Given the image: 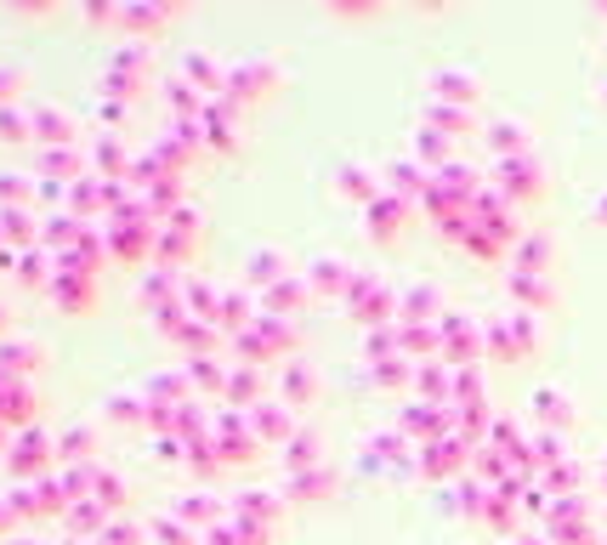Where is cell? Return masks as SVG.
I'll list each match as a JSON object with an SVG mask.
<instances>
[{"instance_id": "6da1fadb", "label": "cell", "mask_w": 607, "mask_h": 545, "mask_svg": "<svg viewBox=\"0 0 607 545\" xmlns=\"http://www.w3.org/2000/svg\"><path fill=\"white\" fill-rule=\"evenodd\" d=\"M52 460H58V432H46L40 420H35V427H23V432H12V449H7L12 483H29L40 472H52Z\"/></svg>"}, {"instance_id": "7a4b0ae2", "label": "cell", "mask_w": 607, "mask_h": 545, "mask_svg": "<svg viewBox=\"0 0 607 545\" xmlns=\"http://www.w3.org/2000/svg\"><path fill=\"white\" fill-rule=\"evenodd\" d=\"M46 295H52L63 313H80V307H91L97 279H91L86 267H74V262H58V267H52V279H46Z\"/></svg>"}, {"instance_id": "3957f363", "label": "cell", "mask_w": 607, "mask_h": 545, "mask_svg": "<svg viewBox=\"0 0 607 545\" xmlns=\"http://www.w3.org/2000/svg\"><path fill=\"white\" fill-rule=\"evenodd\" d=\"M35 177H52V182H80V177H91V148H80V142L40 148V165H35Z\"/></svg>"}, {"instance_id": "277c9868", "label": "cell", "mask_w": 607, "mask_h": 545, "mask_svg": "<svg viewBox=\"0 0 607 545\" xmlns=\"http://www.w3.org/2000/svg\"><path fill=\"white\" fill-rule=\"evenodd\" d=\"M0 420H7L12 432L35 427V386L23 376H7V369H0Z\"/></svg>"}, {"instance_id": "5b68a950", "label": "cell", "mask_w": 607, "mask_h": 545, "mask_svg": "<svg viewBox=\"0 0 607 545\" xmlns=\"http://www.w3.org/2000/svg\"><path fill=\"white\" fill-rule=\"evenodd\" d=\"M29 119H35V137L40 148H63V142H86L80 126H74V114L58 109V103H29Z\"/></svg>"}, {"instance_id": "8992f818", "label": "cell", "mask_w": 607, "mask_h": 545, "mask_svg": "<svg viewBox=\"0 0 607 545\" xmlns=\"http://www.w3.org/2000/svg\"><path fill=\"white\" fill-rule=\"evenodd\" d=\"M86 142H91V170H97V177H125V182H131V160L137 154L119 142V131H91Z\"/></svg>"}, {"instance_id": "52a82bcc", "label": "cell", "mask_w": 607, "mask_h": 545, "mask_svg": "<svg viewBox=\"0 0 607 545\" xmlns=\"http://www.w3.org/2000/svg\"><path fill=\"white\" fill-rule=\"evenodd\" d=\"M137 295H142V307H170V302H182V267H142V279H137Z\"/></svg>"}, {"instance_id": "ba28073f", "label": "cell", "mask_w": 607, "mask_h": 545, "mask_svg": "<svg viewBox=\"0 0 607 545\" xmlns=\"http://www.w3.org/2000/svg\"><path fill=\"white\" fill-rule=\"evenodd\" d=\"M211 432H216V449H222V460H244V449H250V432H244V409L222 404V409L211 415Z\"/></svg>"}, {"instance_id": "9c48e42d", "label": "cell", "mask_w": 607, "mask_h": 545, "mask_svg": "<svg viewBox=\"0 0 607 545\" xmlns=\"http://www.w3.org/2000/svg\"><path fill=\"white\" fill-rule=\"evenodd\" d=\"M170 511L182 517L188 529H199V534L222 523V506H216V494H211V489H188V494H176V500H170Z\"/></svg>"}, {"instance_id": "30bf717a", "label": "cell", "mask_w": 607, "mask_h": 545, "mask_svg": "<svg viewBox=\"0 0 607 545\" xmlns=\"http://www.w3.org/2000/svg\"><path fill=\"white\" fill-rule=\"evenodd\" d=\"M176 74H182V80H193L199 91H211V97L227 91V68H216V58L205 52V46H188V52H182V68H176Z\"/></svg>"}, {"instance_id": "8fae6325", "label": "cell", "mask_w": 607, "mask_h": 545, "mask_svg": "<svg viewBox=\"0 0 607 545\" xmlns=\"http://www.w3.org/2000/svg\"><path fill=\"white\" fill-rule=\"evenodd\" d=\"M0 239H7L12 251H29V244H40V216H35V205H0Z\"/></svg>"}, {"instance_id": "7c38bea8", "label": "cell", "mask_w": 607, "mask_h": 545, "mask_svg": "<svg viewBox=\"0 0 607 545\" xmlns=\"http://www.w3.org/2000/svg\"><path fill=\"white\" fill-rule=\"evenodd\" d=\"M142 523H148V545H199V540H205L199 529H188L170 506H165V511H148Z\"/></svg>"}, {"instance_id": "4fadbf2b", "label": "cell", "mask_w": 607, "mask_h": 545, "mask_svg": "<svg viewBox=\"0 0 607 545\" xmlns=\"http://www.w3.org/2000/svg\"><path fill=\"white\" fill-rule=\"evenodd\" d=\"M63 523H68V534H80V540L91 534V540H97V534L114 523V517H109V506L97 500V494H86V500H74V506L63 511Z\"/></svg>"}, {"instance_id": "5bb4252c", "label": "cell", "mask_w": 607, "mask_h": 545, "mask_svg": "<svg viewBox=\"0 0 607 545\" xmlns=\"http://www.w3.org/2000/svg\"><path fill=\"white\" fill-rule=\"evenodd\" d=\"M199 131H205V142L211 148H227V142H233V97H211V103H205V114H199Z\"/></svg>"}, {"instance_id": "9a60e30c", "label": "cell", "mask_w": 607, "mask_h": 545, "mask_svg": "<svg viewBox=\"0 0 607 545\" xmlns=\"http://www.w3.org/2000/svg\"><path fill=\"white\" fill-rule=\"evenodd\" d=\"M182 376H188V386H193V392H205V386H227V364H222L216 353H188Z\"/></svg>"}, {"instance_id": "2e32d148", "label": "cell", "mask_w": 607, "mask_h": 545, "mask_svg": "<svg viewBox=\"0 0 607 545\" xmlns=\"http://www.w3.org/2000/svg\"><path fill=\"white\" fill-rule=\"evenodd\" d=\"M52 267H58V256L52 251H46V244H29V251H17V279L23 284H46V279H52Z\"/></svg>"}, {"instance_id": "e0dca14e", "label": "cell", "mask_w": 607, "mask_h": 545, "mask_svg": "<svg viewBox=\"0 0 607 545\" xmlns=\"http://www.w3.org/2000/svg\"><path fill=\"white\" fill-rule=\"evenodd\" d=\"M0 369H7V376H23V381H29V369H35V341L0 335Z\"/></svg>"}, {"instance_id": "ac0fdd59", "label": "cell", "mask_w": 607, "mask_h": 545, "mask_svg": "<svg viewBox=\"0 0 607 545\" xmlns=\"http://www.w3.org/2000/svg\"><path fill=\"white\" fill-rule=\"evenodd\" d=\"M58 460H91V427H86V420H74V427H63L58 432Z\"/></svg>"}, {"instance_id": "d6986e66", "label": "cell", "mask_w": 607, "mask_h": 545, "mask_svg": "<svg viewBox=\"0 0 607 545\" xmlns=\"http://www.w3.org/2000/svg\"><path fill=\"white\" fill-rule=\"evenodd\" d=\"M35 188L29 170H0V205H35Z\"/></svg>"}, {"instance_id": "ffe728a7", "label": "cell", "mask_w": 607, "mask_h": 545, "mask_svg": "<svg viewBox=\"0 0 607 545\" xmlns=\"http://www.w3.org/2000/svg\"><path fill=\"white\" fill-rule=\"evenodd\" d=\"M97 545H148V523L142 517H114V523L97 534Z\"/></svg>"}, {"instance_id": "44dd1931", "label": "cell", "mask_w": 607, "mask_h": 545, "mask_svg": "<svg viewBox=\"0 0 607 545\" xmlns=\"http://www.w3.org/2000/svg\"><path fill=\"white\" fill-rule=\"evenodd\" d=\"M222 392H227V404H233V409H239V404H256V369H250V364H233V369H227V386H222Z\"/></svg>"}, {"instance_id": "7402d4cb", "label": "cell", "mask_w": 607, "mask_h": 545, "mask_svg": "<svg viewBox=\"0 0 607 545\" xmlns=\"http://www.w3.org/2000/svg\"><path fill=\"white\" fill-rule=\"evenodd\" d=\"M109 415L125 420V427H131V420H142V427H148V398H142V386H137V392H114V398H109Z\"/></svg>"}, {"instance_id": "603a6c76", "label": "cell", "mask_w": 607, "mask_h": 545, "mask_svg": "<svg viewBox=\"0 0 607 545\" xmlns=\"http://www.w3.org/2000/svg\"><path fill=\"white\" fill-rule=\"evenodd\" d=\"M0 137H35V119H29V103H0Z\"/></svg>"}, {"instance_id": "cb8c5ba5", "label": "cell", "mask_w": 607, "mask_h": 545, "mask_svg": "<svg viewBox=\"0 0 607 545\" xmlns=\"http://www.w3.org/2000/svg\"><path fill=\"white\" fill-rule=\"evenodd\" d=\"M91 494H97V500H103L109 511H114V506L125 500V483H119V478L109 472V466H103V460H97V466H91Z\"/></svg>"}, {"instance_id": "d4e9b609", "label": "cell", "mask_w": 607, "mask_h": 545, "mask_svg": "<svg viewBox=\"0 0 607 545\" xmlns=\"http://www.w3.org/2000/svg\"><path fill=\"white\" fill-rule=\"evenodd\" d=\"M250 420H256V432H262V438H278V432L290 427V420H284V409H278V404H250Z\"/></svg>"}, {"instance_id": "484cf974", "label": "cell", "mask_w": 607, "mask_h": 545, "mask_svg": "<svg viewBox=\"0 0 607 545\" xmlns=\"http://www.w3.org/2000/svg\"><path fill=\"white\" fill-rule=\"evenodd\" d=\"M165 17H170V7H119V23H131V29H154Z\"/></svg>"}, {"instance_id": "4316f807", "label": "cell", "mask_w": 607, "mask_h": 545, "mask_svg": "<svg viewBox=\"0 0 607 545\" xmlns=\"http://www.w3.org/2000/svg\"><path fill=\"white\" fill-rule=\"evenodd\" d=\"M154 449H160V460H188L182 432H154Z\"/></svg>"}, {"instance_id": "83f0119b", "label": "cell", "mask_w": 607, "mask_h": 545, "mask_svg": "<svg viewBox=\"0 0 607 545\" xmlns=\"http://www.w3.org/2000/svg\"><path fill=\"white\" fill-rule=\"evenodd\" d=\"M17 86H23L17 63H0V103H17Z\"/></svg>"}, {"instance_id": "f1b7e54d", "label": "cell", "mask_w": 607, "mask_h": 545, "mask_svg": "<svg viewBox=\"0 0 607 545\" xmlns=\"http://www.w3.org/2000/svg\"><path fill=\"white\" fill-rule=\"evenodd\" d=\"M97 114H103V131H119V119H125V103H119V97H103V103H97Z\"/></svg>"}, {"instance_id": "f546056e", "label": "cell", "mask_w": 607, "mask_h": 545, "mask_svg": "<svg viewBox=\"0 0 607 545\" xmlns=\"http://www.w3.org/2000/svg\"><path fill=\"white\" fill-rule=\"evenodd\" d=\"M17 523V511H12V500H7V494H0V529H12Z\"/></svg>"}, {"instance_id": "4dcf8cb0", "label": "cell", "mask_w": 607, "mask_h": 545, "mask_svg": "<svg viewBox=\"0 0 607 545\" xmlns=\"http://www.w3.org/2000/svg\"><path fill=\"white\" fill-rule=\"evenodd\" d=\"M0 449H12V427H7V420H0Z\"/></svg>"}, {"instance_id": "1f68e13d", "label": "cell", "mask_w": 607, "mask_h": 545, "mask_svg": "<svg viewBox=\"0 0 607 545\" xmlns=\"http://www.w3.org/2000/svg\"><path fill=\"white\" fill-rule=\"evenodd\" d=\"M7 545H40V540H35V534H12Z\"/></svg>"}, {"instance_id": "d6a6232c", "label": "cell", "mask_w": 607, "mask_h": 545, "mask_svg": "<svg viewBox=\"0 0 607 545\" xmlns=\"http://www.w3.org/2000/svg\"><path fill=\"white\" fill-rule=\"evenodd\" d=\"M0 335H7V313H0Z\"/></svg>"}]
</instances>
